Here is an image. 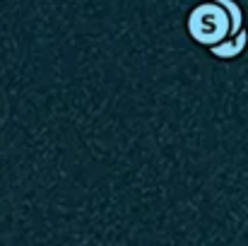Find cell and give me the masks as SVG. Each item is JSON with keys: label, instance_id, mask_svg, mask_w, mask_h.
<instances>
[{"label": "cell", "instance_id": "6da1fadb", "mask_svg": "<svg viewBox=\"0 0 248 246\" xmlns=\"http://www.w3.org/2000/svg\"><path fill=\"white\" fill-rule=\"evenodd\" d=\"M229 29H232L229 12L217 0L198 5L188 17V34L202 46H215L224 41L229 36Z\"/></svg>", "mask_w": 248, "mask_h": 246}, {"label": "cell", "instance_id": "7a4b0ae2", "mask_svg": "<svg viewBox=\"0 0 248 246\" xmlns=\"http://www.w3.org/2000/svg\"><path fill=\"white\" fill-rule=\"evenodd\" d=\"M246 41H248V34H246V29H241L234 39H224V41L210 46V51H212L217 58H234V56H239V53L246 49Z\"/></svg>", "mask_w": 248, "mask_h": 246}]
</instances>
